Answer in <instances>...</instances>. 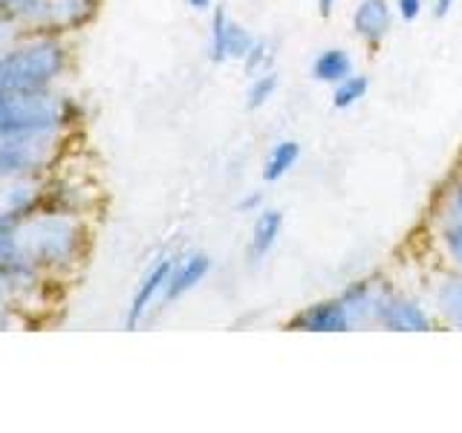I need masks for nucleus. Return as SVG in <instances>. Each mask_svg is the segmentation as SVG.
Returning <instances> with one entry per match:
<instances>
[{"label": "nucleus", "instance_id": "obj_1", "mask_svg": "<svg viewBox=\"0 0 462 433\" xmlns=\"http://www.w3.org/2000/svg\"><path fill=\"white\" fill-rule=\"evenodd\" d=\"M21 252L43 278L69 272L84 252V226L79 214L43 206L32 214L14 220Z\"/></svg>", "mask_w": 462, "mask_h": 433}, {"label": "nucleus", "instance_id": "obj_2", "mask_svg": "<svg viewBox=\"0 0 462 433\" xmlns=\"http://www.w3.org/2000/svg\"><path fill=\"white\" fill-rule=\"evenodd\" d=\"M67 47L58 35H32L0 55V96L52 87L67 69Z\"/></svg>", "mask_w": 462, "mask_h": 433}, {"label": "nucleus", "instance_id": "obj_3", "mask_svg": "<svg viewBox=\"0 0 462 433\" xmlns=\"http://www.w3.org/2000/svg\"><path fill=\"white\" fill-rule=\"evenodd\" d=\"M79 122V107L52 87L0 96V130L26 134H64Z\"/></svg>", "mask_w": 462, "mask_h": 433}, {"label": "nucleus", "instance_id": "obj_4", "mask_svg": "<svg viewBox=\"0 0 462 433\" xmlns=\"http://www.w3.org/2000/svg\"><path fill=\"white\" fill-rule=\"evenodd\" d=\"M64 134H26L0 130V182L21 177H43L61 153Z\"/></svg>", "mask_w": 462, "mask_h": 433}, {"label": "nucleus", "instance_id": "obj_5", "mask_svg": "<svg viewBox=\"0 0 462 433\" xmlns=\"http://www.w3.org/2000/svg\"><path fill=\"white\" fill-rule=\"evenodd\" d=\"M98 9V0H9L6 12L32 35H61L81 29Z\"/></svg>", "mask_w": 462, "mask_h": 433}, {"label": "nucleus", "instance_id": "obj_6", "mask_svg": "<svg viewBox=\"0 0 462 433\" xmlns=\"http://www.w3.org/2000/svg\"><path fill=\"white\" fill-rule=\"evenodd\" d=\"M171 269H173V257L162 254V257H156L151 263V269L142 274L136 292H134V298H130L127 315H125V327L127 329H139L144 324V318H148V312L153 309V303L159 298H165V286H168V278H171Z\"/></svg>", "mask_w": 462, "mask_h": 433}, {"label": "nucleus", "instance_id": "obj_7", "mask_svg": "<svg viewBox=\"0 0 462 433\" xmlns=\"http://www.w3.org/2000/svg\"><path fill=\"white\" fill-rule=\"evenodd\" d=\"M375 324L393 332H428L433 329L430 315L425 312V307L413 298L404 295H393L384 292L379 298V307H375Z\"/></svg>", "mask_w": 462, "mask_h": 433}, {"label": "nucleus", "instance_id": "obj_8", "mask_svg": "<svg viewBox=\"0 0 462 433\" xmlns=\"http://www.w3.org/2000/svg\"><path fill=\"white\" fill-rule=\"evenodd\" d=\"M289 329L298 332H346L353 329L350 315H346L341 298L336 300H321L312 303V307L300 309L292 321H289Z\"/></svg>", "mask_w": 462, "mask_h": 433}, {"label": "nucleus", "instance_id": "obj_9", "mask_svg": "<svg viewBox=\"0 0 462 433\" xmlns=\"http://www.w3.org/2000/svg\"><path fill=\"white\" fill-rule=\"evenodd\" d=\"M208 272H211V257L202 254V252H191L180 260H173V269H171L162 300L173 303V300L185 298L188 292H194V289L208 278Z\"/></svg>", "mask_w": 462, "mask_h": 433}, {"label": "nucleus", "instance_id": "obj_10", "mask_svg": "<svg viewBox=\"0 0 462 433\" xmlns=\"http://www.w3.org/2000/svg\"><path fill=\"white\" fill-rule=\"evenodd\" d=\"M390 23H393V9L387 0H361L353 12L356 35L367 43H379L390 32Z\"/></svg>", "mask_w": 462, "mask_h": 433}, {"label": "nucleus", "instance_id": "obj_11", "mask_svg": "<svg viewBox=\"0 0 462 433\" xmlns=\"http://www.w3.org/2000/svg\"><path fill=\"white\" fill-rule=\"evenodd\" d=\"M379 298H382V289L367 283V281H358L353 286H346L344 295H341V303H344L346 315H350V324L353 327L375 324V307H379Z\"/></svg>", "mask_w": 462, "mask_h": 433}, {"label": "nucleus", "instance_id": "obj_12", "mask_svg": "<svg viewBox=\"0 0 462 433\" xmlns=\"http://www.w3.org/2000/svg\"><path fill=\"white\" fill-rule=\"evenodd\" d=\"M283 231V214L274 208H263L260 214H254V226H252V240H249V254L252 260L266 257L274 243H278Z\"/></svg>", "mask_w": 462, "mask_h": 433}, {"label": "nucleus", "instance_id": "obj_13", "mask_svg": "<svg viewBox=\"0 0 462 433\" xmlns=\"http://www.w3.org/2000/svg\"><path fill=\"white\" fill-rule=\"evenodd\" d=\"M346 76H353V58H350V52H346V50L329 47V50H321V52L315 55V61H312V78L315 81L336 87Z\"/></svg>", "mask_w": 462, "mask_h": 433}, {"label": "nucleus", "instance_id": "obj_14", "mask_svg": "<svg viewBox=\"0 0 462 433\" xmlns=\"http://www.w3.org/2000/svg\"><path fill=\"white\" fill-rule=\"evenodd\" d=\"M298 156H300V144L295 139H281L278 144H272V151L263 162V180L281 182L286 173L295 168Z\"/></svg>", "mask_w": 462, "mask_h": 433}, {"label": "nucleus", "instance_id": "obj_15", "mask_svg": "<svg viewBox=\"0 0 462 433\" xmlns=\"http://www.w3.org/2000/svg\"><path fill=\"white\" fill-rule=\"evenodd\" d=\"M437 309L448 324L462 329V278H451L437 289Z\"/></svg>", "mask_w": 462, "mask_h": 433}, {"label": "nucleus", "instance_id": "obj_16", "mask_svg": "<svg viewBox=\"0 0 462 433\" xmlns=\"http://www.w3.org/2000/svg\"><path fill=\"white\" fill-rule=\"evenodd\" d=\"M367 90H370L367 76H358V72H353V76H346L344 81L336 84V90H332V107L350 110L353 105H358V101L367 96Z\"/></svg>", "mask_w": 462, "mask_h": 433}, {"label": "nucleus", "instance_id": "obj_17", "mask_svg": "<svg viewBox=\"0 0 462 433\" xmlns=\"http://www.w3.org/2000/svg\"><path fill=\"white\" fill-rule=\"evenodd\" d=\"M278 87H281L278 72H274V69L260 72V76H254L252 84H249V93H245V107H249V110L266 107L269 101L274 98V93H278Z\"/></svg>", "mask_w": 462, "mask_h": 433}, {"label": "nucleus", "instance_id": "obj_18", "mask_svg": "<svg viewBox=\"0 0 462 433\" xmlns=\"http://www.w3.org/2000/svg\"><path fill=\"white\" fill-rule=\"evenodd\" d=\"M228 12L226 9H214L211 14V26H208V58L214 64H223L228 61L226 55V35H228Z\"/></svg>", "mask_w": 462, "mask_h": 433}, {"label": "nucleus", "instance_id": "obj_19", "mask_svg": "<svg viewBox=\"0 0 462 433\" xmlns=\"http://www.w3.org/2000/svg\"><path fill=\"white\" fill-rule=\"evenodd\" d=\"M254 41L257 38L243 23L231 21L228 23V35H226V55H228V61H243V58L249 55V50L254 47Z\"/></svg>", "mask_w": 462, "mask_h": 433}, {"label": "nucleus", "instance_id": "obj_20", "mask_svg": "<svg viewBox=\"0 0 462 433\" xmlns=\"http://www.w3.org/2000/svg\"><path fill=\"white\" fill-rule=\"evenodd\" d=\"M243 69H245V76H260V72H269L272 69V64H274V47L269 41H263V38H257L254 41V47L249 50V55L243 58Z\"/></svg>", "mask_w": 462, "mask_h": 433}, {"label": "nucleus", "instance_id": "obj_21", "mask_svg": "<svg viewBox=\"0 0 462 433\" xmlns=\"http://www.w3.org/2000/svg\"><path fill=\"white\" fill-rule=\"evenodd\" d=\"M23 23L14 18L12 12L0 9V55H6L9 50H14L23 41Z\"/></svg>", "mask_w": 462, "mask_h": 433}, {"label": "nucleus", "instance_id": "obj_22", "mask_svg": "<svg viewBox=\"0 0 462 433\" xmlns=\"http://www.w3.org/2000/svg\"><path fill=\"white\" fill-rule=\"evenodd\" d=\"M442 245H445L448 257H451V263L457 269H462V223L459 220L442 228Z\"/></svg>", "mask_w": 462, "mask_h": 433}, {"label": "nucleus", "instance_id": "obj_23", "mask_svg": "<svg viewBox=\"0 0 462 433\" xmlns=\"http://www.w3.org/2000/svg\"><path fill=\"white\" fill-rule=\"evenodd\" d=\"M425 9V0H396V12L404 21H416Z\"/></svg>", "mask_w": 462, "mask_h": 433}, {"label": "nucleus", "instance_id": "obj_24", "mask_svg": "<svg viewBox=\"0 0 462 433\" xmlns=\"http://www.w3.org/2000/svg\"><path fill=\"white\" fill-rule=\"evenodd\" d=\"M237 208L243 214H260V211H263V194H260V191H249V194H245L237 202Z\"/></svg>", "mask_w": 462, "mask_h": 433}, {"label": "nucleus", "instance_id": "obj_25", "mask_svg": "<svg viewBox=\"0 0 462 433\" xmlns=\"http://www.w3.org/2000/svg\"><path fill=\"white\" fill-rule=\"evenodd\" d=\"M9 307H18V300H14V289L9 286L6 274L0 272V309H9Z\"/></svg>", "mask_w": 462, "mask_h": 433}, {"label": "nucleus", "instance_id": "obj_26", "mask_svg": "<svg viewBox=\"0 0 462 433\" xmlns=\"http://www.w3.org/2000/svg\"><path fill=\"white\" fill-rule=\"evenodd\" d=\"M451 211H454V220L462 223V182L454 188V194H451Z\"/></svg>", "mask_w": 462, "mask_h": 433}, {"label": "nucleus", "instance_id": "obj_27", "mask_svg": "<svg viewBox=\"0 0 462 433\" xmlns=\"http://www.w3.org/2000/svg\"><path fill=\"white\" fill-rule=\"evenodd\" d=\"M451 6H454V0H433L430 14H433V18H445V14L451 12Z\"/></svg>", "mask_w": 462, "mask_h": 433}, {"label": "nucleus", "instance_id": "obj_28", "mask_svg": "<svg viewBox=\"0 0 462 433\" xmlns=\"http://www.w3.org/2000/svg\"><path fill=\"white\" fill-rule=\"evenodd\" d=\"M336 4H338V0H318V12H321L324 18H329L332 9H336Z\"/></svg>", "mask_w": 462, "mask_h": 433}, {"label": "nucleus", "instance_id": "obj_29", "mask_svg": "<svg viewBox=\"0 0 462 433\" xmlns=\"http://www.w3.org/2000/svg\"><path fill=\"white\" fill-rule=\"evenodd\" d=\"M185 6H191L194 12H208L211 9V0H185Z\"/></svg>", "mask_w": 462, "mask_h": 433}, {"label": "nucleus", "instance_id": "obj_30", "mask_svg": "<svg viewBox=\"0 0 462 433\" xmlns=\"http://www.w3.org/2000/svg\"><path fill=\"white\" fill-rule=\"evenodd\" d=\"M4 315H6V309H0V324H4V321H6V318H4Z\"/></svg>", "mask_w": 462, "mask_h": 433}, {"label": "nucleus", "instance_id": "obj_31", "mask_svg": "<svg viewBox=\"0 0 462 433\" xmlns=\"http://www.w3.org/2000/svg\"><path fill=\"white\" fill-rule=\"evenodd\" d=\"M6 4H9V0H0V9H6Z\"/></svg>", "mask_w": 462, "mask_h": 433}, {"label": "nucleus", "instance_id": "obj_32", "mask_svg": "<svg viewBox=\"0 0 462 433\" xmlns=\"http://www.w3.org/2000/svg\"><path fill=\"white\" fill-rule=\"evenodd\" d=\"M0 220H4V214H0Z\"/></svg>", "mask_w": 462, "mask_h": 433}]
</instances>
